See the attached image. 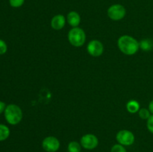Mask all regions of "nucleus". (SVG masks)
<instances>
[{"instance_id":"f257e3e1","label":"nucleus","mask_w":153,"mask_h":152,"mask_svg":"<svg viewBox=\"0 0 153 152\" xmlns=\"http://www.w3.org/2000/svg\"><path fill=\"white\" fill-rule=\"evenodd\" d=\"M117 46L121 52L126 55H133L140 49L139 42L128 35L121 36L117 40Z\"/></svg>"},{"instance_id":"f03ea898","label":"nucleus","mask_w":153,"mask_h":152,"mask_svg":"<svg viewBox=\"0 0 153 152\" xmlns=\"http://www.w3.org/2000/svg\"><path fill=\"white\" fill-rule=\"evenodd\" d=\"M4 113L6 121L7 123L11 125H16L19 124L23 116L20 107L14 104H10L7 105Z\"/></svg>"},{"instance_id":"7ed1b4c3","label":"nucleus","mask_w":153,"mask_h":152,"mask_svg":"<svg viewBox=\"0 0 153 152\" xmlns=\"http://www.w3.org/2000/svg\"><path fill=\"white\" fill-rule=\"evenodd\" d=\"M68 40L72 46L81 47L85 44L86 40L85 31L79 27L71 28L68 32Z\"/></svg>"},{"instance_id":"20e7f679","label":"nucleus","mask_w":153,"mask_h":152,"mask_svg":"<svg viewBox=\"0 0 153 152\" xmlns=\"http://www.w3.org/2000/svg\"><path fill=\"white\" fill-rule=\"evenodd\" d=\"M108 17L114 21H118L123 19L126 14V10L124 6L120 4H115L110 6L107 10Z\"/></svg>"},{"instance_id":"39448f33","label":"nucleus","mask_w":153,"mask_h":152,"mask_svg":"<svg viewBox=\"0 0 153 152\" xmlns=\"http://www.w3.org/2000/svg\"><path fill=\"white\" fill-rule=\"evenodd\" d=\"M116 139L122 145L129 146L134 142L135 137L134 134L128 130H121L117 134Z\"/></svg>"},{"instance_id":"423d86ee","label":"nucleus","mask_w":153,"mask_h":152,"mask_svg":"<svg viewBox=\"0 0 153 152\" xmlns=\"http://www.w3.org/2000/svg\"><path fill=\"white\" fill-rule=\"evenodd\" d=\"M82 147L88 150H93L96 148L99 145V139L94 134H87L82 137L80 139Z\"/></svg>"},{"instance_id":"0eeeda50","label":"nucleus","mask_w":153,"mask_h":152,"mask_svg":"<svg viewBox=\"0 0 153 152\" xmlns=\"http://www.w3.org/2000/svg\"><path fill=\"white\" fill-rule=\"evenodd\" d=\"M60 141L52 136L46 137L42 142V147L46 152H56L60 148Z\"/></svg>"},{"instance_id":"6e6552de","label":"nucleus","mask_w":153,"mask_h":152,"mask_svg":"<svg viewBox=\"0 0 153 152\" xmlns=\"http://www.w3.org/2000/svg\"><path fill=\"white\" fill-rule=\"evenodd\" d=\"M88 54L93 57H100L104 52L103 44L98 40H92L89 42L87 46Z\"/></svg>"},{"instance_id":"1a4fd4ad","label":"nucleus","mask_w":153,"mask_h":152,"mask_svg":"<svg viewBox=\"0 0 153 152\" xmlns=\"http://www.w3.org/2000/svg\"><path fill=\"white\" fill-rule=\"evenodd\" d=\"M51 27L54 30L59 31L64 28L66 24L65 16L62 14H57L54 16L51 19Z\"/></svg>"},{"instance_id":"9d476101","label":"nucleus","mask_w":153,"mask_h":152,"mask_svg":"<svg viewBox=\"0 0 153 152\" xmlns=\"http://www.w3.org/2000/svg\"><path fill=\"white\" fill-rule=\"evenodd\" d=\"M67 22L73 28L78 27L81 22L80 15L76 11H70L67 16Z\"/></svg>"},{"instance_id":"9b49d317","label":"nucleus","mask_w":153,"mask_h":152,"mask_svg":"<svg viewBox=\"0 0 153 152\" xmlns=\"http://www.w3.org/2000/svg\"><path fill=\"white\" fill-rule=\"evenodd\" d=\"M126 110L130 113H136L140 110V104L135 100H130L126 104Z\"/></svg>"},{"instance_id":"f8f14e48","label":"nucleus","mask_w":153,"mask_h":152,"mask_svg":"<svg viewBox=\"0 0 153 152\" xmlns=\"http://www.w3.org/2000/svg\"><path fill=\"white\" fill-rule=\"evenodd\" d=\"M139 47L144 52H149L153 48V41L151 39H143L139 43Z\"/></svg>"},{"instance_id":"ddd939ff","label":"nucleus","mask_w":153,"mask_h":152,"mask_svg":"<svg viewBox=\"0 0 153 152\" xmlns=\"http://www.w3.org/2000/svg\"><path fill=\"white\" fill-rule=\"evenodd\" d=\"M10 136V129L8 127L0 124V142L7 139Z\"/></svg>"},{"instance_id":"4468645a","label":"nucleus","mask_w":153,"mask_h":152,"mask_svg":"<svg viewBox=\"0 0 153 152\" xmlns=\"http://www.w3.org/2000/svg\"><path fill=\"white\" fill-rule=\"evenodd\" d=\"M67 150H68V152H81L82 145L78 142L72 141L68 144Z\"/></svg>"},{"instance_id":"2eb2a0df","label":"nucleus","mask_w":153,"mask_h":152,"mask_svg":"<svg viewBox=\"0 0 153 152\" xmlns=\"http://www.w3.org/2000/svg\"><path fill=\"white\" fill-rule=\"evenodd\" d=\"M150 113H151L149 110V109L146 108H141L138 111V115L140 116V118L142 119H144V120H147L150 117Z\"/></svg>"},{"instance_id":"dca6fc26","label":"nucleus","mask_w":153,"mask_h":152,"mask_svg":"<svg viewBox=\"0 0 153 152\" xmlns=\"http://www.w3.org/2000/svg\"><path fill=\"white\" fill-rule=\"evenodd\" d=\"M111 152H127L126 149L123 145L120 144H116L112 146Z\"/></svg>"},{"instance_id":"f3484780","label":"nucleus","mask_w":153,"mask_h":152,"mask_svg":"<svg viewBox=\"0 0 153 152\" xmlns=\"http://www.w3.org/2000/svg\"><path fill=\"white\" fill-rule=\"evenodd\" d=\"M25 2V0H9L10 5L13 7H19Z\"/></svg>"},{"instance_id":"a211bd4d","label":"nucleus","mask_w":153,"mask_h":152,"mask_svg":"<svg viewBox=\"0 0 153 152\" xmlns=\"http://www.w3.org/2000/svg\"><path fill=\"white\" fill-rule=\"evenodd\" d=\"M7 50V46L4 40L0 39V55H4Z\"/></svg>"},{"instance_id":"6ab92c4d","label":"nucleus","mask_w":153,"mask_h":152,"mask_svg":"<svg viewBox=\"0 0 153 152\" xmlns=\"http://www.w3.org/2000/svg\"><path fill=\"white\" fill-rule=\"evenodd\" d=\"M146 127H147L148 131L150 133H152V134H153V114L151 115L150 117L147 119Z\"/></svg>"},{"instance_id":"aec40b11","label":"nucleus","mask_w":153,"mask_h":152,"mask_svg":"<svg viewBox=\"0 0 153 152\" xmlns=\"http://www.w3.org/2000/svg\"><path fill=\"white\" fill-rule=\"evenodd\" d=\"M6 107H7V106L5 105V104H4V102H2V101H0V114H1V113H2L3 112H4Z\"/></svg>"},{"instance_id":"412c9836","label":"nucleus","mask_w":153,"mask_h":152,"mask_svg":"<svg viewBox=\"0 0 153 152\" xmlns=\"http://www.w3.org/2000/svg\"><path fill=\"white\" fill-rule=\"evenodd\" d=\"M149 110L150 111V113H152V114H153V99L149 104Z\"/></svg>"}]
</instances>
